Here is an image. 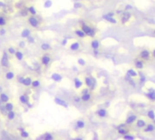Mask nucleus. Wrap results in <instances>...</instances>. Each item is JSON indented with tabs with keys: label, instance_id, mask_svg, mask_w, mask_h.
Segmentation results:
<instances>
[{
	"label": "nucleus",
	"instance_id": "f257e3e1",
	"mask_svg": "<svg viewBox=\"0 0 155 140\" xmlns=\"http://www.w3.org/2000/svg\"><path fill=\"white\" fill-rule=\"evenodd\" d=\"M1 63H2V66L3 67H7L8 66V58H7V55L6 53L3 55V58H2Z\"/></svg>",
	"mask_w": 155,
	"mask_h": 140
},
{
	"label": "nucleus",
	"instance_id": "f03ea898",
	"mask_svg": "<svg viewBox=\"0 0 155 140\" xmlns=\"http://www.w3.org/2000/svg\"><path fill=\"white\" fill-rule=\"evenodd\" d=\"M56 103L58 104V105H60V106H63V107H67V104L66 103V102L63 101V100L59 99V98H56Z\"/></svg>",
	"mask_w": 155,
	"mask_h": 140
},
{
	"label": "nucleus",
	"instance_id": "7ed1b4c3",
	"mask_svg": "<svg viewBox=\"0 0 155 140\" xmlns=\"http://www.w3.org/2000/svg\"><path fill=\"white\" fill-rule=\"evenodd\" d=\"M29 22L31 23V25H32L33 26H37V24H38L37 20H36L35 17H31L30 19H29Z\"/></svg>",
	"mask_w": 155,
	"mask_h": 140
},
{
	"label": "nucleus",
	"instance_id": "20e7f679",
	"mask_svg": "<svg viewBox=\"0 0 155 140\" xmlns=\"http://www.w3.org/2000/svg\"><path fill=\"white\" fill-rule=\"evenodd\" d=\"M104 19H106V20H108V21H110V22H112V23H116V21L113 19V17H111L110 16H104Z\"/></svg>",
	"mask_w": 155,
	"mask_h": 140
},
{
	"label": "nucleus",
	"instance_id": "39448f33",
	"mask_svg": "<svg viewBox=\"0 0 155 140\" xmlns=\"http://www.w3.org/2000/svg\"><path fill=\"white\" fill-rule=\"evenodd\" d=\"M52 78H53L54 80H56V81H60V80L62 79V77L59 76L58 74H54L53 76H52Z\"/></svg>",
	"mask_w": 155,
	"mask_h": 140
},
{
	"label": "nucleus",
	"instance_id": "423d86ee",
	"mask_svg": "<svg viewBox=\"0 0 155 140\" xmlns=\"http://www.w3.org/2000/svg\"><path fill=\"white\" fill-rule=\"evenodd\" d=\"M83 31H85V33H86V34H90V32L92 31V29H91L90 27L87 26H83Z\"/></svg>",
	"mask_w": 155,
	"mask_h": 140
},
{
	"label": "nucleus",
	"instance_id": "0eeeda50",
	"mask_svg": "<svg viewBox=\"0 0 155 140\" xmlns=\"http://www.w3.org/2000/svg\"><path fill=\"white\" fill-rule=\"evenodd\" d=\"M85 81H86V84H87L88 87H93L94 83H93V80H92V79L89 78V77H87V78L85 79Z\"/></svg>",
	"mask_w": 155,
	"mask_h": 140
},
{
	"label": "nucleus",
	"instance_id": "6e6552de",
	"mask_svg": "<svg viewBox=\"0 0 155 140\" xmlns=\"http://www.w3.org/2000/svg\"><path fill=\"white\" fill-rule=\"evenodd\" d=\"M135 119H136V117H135V116H131L128 119H127L126 122L128 123V124H131V123H132V122H133V121H134Z\"/></svg>",
	"mask_w": 155,
	"mask_h": 140
},
{
	"label": "nucleus",
	"instance_id": "1a4fd4ad",
	"mask_svg": "<svg viewBox=\"0 0 155 140\" xmlns=\"http://www.w3.org/2000/svg\"><path fill=\"white\" fill-rule=\"evenodd\" d=\"M141 55H142V58H147L148 57H149V52L148 51H142V53H141Z\"/></svg>",
	"mask_w": 155,
	"mask_h": 140
},
{
	"label": "nucleus",
	"instance_id": "9d476101",
	"mask_svg": "<svg viewBox=\"0 0 155 140\" xmlns=\"http://www.w3.org/2000/svg\"><path fill=\"white\" fill-rule=\"evenodd\" d=\"M75 87H80L82 86V82L78 79V78H75Z\"/></svg>",
	"mask_w": 155,
	"mask_h": 140
},
{
	"label": "nucleus",
	"instance_id": "9b49d317",
	"mask_svg": "<svg viewBox=\"0 0 155 140\" xmlns=\"http://www.w3.org/2000/svg\"><path fill=\"white\" fill-rule=\"evenodd\" d=\"M42 60H43V63H44V65H47V64L50 62V58H49V57H44Z\"/></svg>",
	"mask_w": 155,
	"mask_h": 140
},
{
	"label": "nucleus",
	"instance_id": "f8f14e48",
	"mask_svg": "<svg viewBox=\"0 0 155 140\" xmlns=\"http://www.w3.org/2000/svg\"><path fill=\"white\" fill-rule=\"evenodd\" d=\"M78 48H79V44L78 43H75V44H73L71 45V49L72 50H76Z\"/></svg>",
	"mask_w": 155,
	"mask_h": 140
},
{
	"label": "nucleus",
	"instance_id": "ddd939ff",
	"mask_svg": "<svg viewBox=\"0 0 155 140\" xmlns=\"http://www.w3.org/2000/svg\"><path fill=\"white\" fill-rule=\"evenodd\" d=\"M98 115L100 117H104L106 115V111L104 109H101V110H99L98 111Z\"/></svg>",
	"mask_w": 155,
	"mask_h": 140
},
{
	"label": "nucleus",
	"instance_id": "4468645a",
	"mask_svg": "<svg viewBox=\"0 0 155 140\" xmlns=\"http://www.w3.org/2000/svg\"><path fill=\"white\" fill-rule=\"evenodd\" d=\"M29 33H30V31H29L28 29H25V30L23 31V33H22V36H23V37L28 36H29Z\"/></svg>",
	"mask_w": 155,
	"mask_h": 140
},
{
	"label": "nucleus",
	"instance_id": "2eb2a0df",
	"mask_svg": "<svg viewBox=\"0 0 155 140\" xmlns=\"http://www.w3.org/2000/svg\"><path fill=\"white\" fill-rule=\"evenodd\" d=\"M129 16H130V15L128 14V13H125L124 15H123V22L124 23L125 21H127L129 19Z\"/></svg>",
	"mask_w": 155,
	"mask_h": 140
},
{
	"label": "nucleus",
	"instance_id": "dca6fc26",
	"mask_svg": "<svg viewBox=\"0 0 155 140\" xmlns=\"http://www.w3.org/2000/svg\"><path fill=\"white\" fill-rule=\"evenodd\" d=\"M23 84H25V86H29L30 84H31V79H30V78H25V79H24Z\"/></svg>",
	"mask_w": 155,
	"mask_h": 140
},
{
	"label": "nucleus",
	"instance_id": "f3484780",
	"mask_svg": "<svg viewBox=\"0 0 155 140\" xmlns=\"http://www.w3.org/2000/svg\"><path fill=\"white\" fill-rule=\"evenodd\" d=\"M1 101H3V102H7V101H8V97H7L6 95H5V94H2V95H1Z\"/></svg>",
	"mask_w": 155,
	"mask_h": 140
},
{
	"label": "nucleus",
	"instance_id": "a211bd4d",
	"mask_svg": "<svg viewBox=\"0 0 155 140\" xmlns=\"http://www.w3.org/2000/svg\"><path fill=\"white\" fill-rule=\"evenodd\" d=\"M128 75L130 77H135V76H137V74H136V72L135 71H133V70H129L128 71Z\"/></svg>",
	"mask_w": 155,
	"mask_h": 140
},
{
	"label": "nucleus",
	"instance_id": "6ab92c4d",
	"mask_svg": "<svg viewBox=\"0 0 155 140\" xmlns=\"http://www.w3.org/2000/svg\"><path fill=\"white\" fill-rule=\"evenodd\" d=\"M13 77H14V74L12 72H8L6 74V78L7 79H12Z\"/></svg>",
	"mask_w": 155,
	"mask_h": 140
},
{
	"label": "nucleus",
	"instance_id": "aec40b11",
	"mask_svg": "<svg viewBox=\"0 0 155 140\" xmlns=\"http://www.w3.org/2000/svg\"><path fill=\"white\" fill-rule=\"evenodd\" d=\"M92 46L94 48V49H96L98 46H99V43L95 40V41H93V43H92Z\"/></svg>",
	"mask_w": 155,
	"mask_h": 140
},
{
	"label": "nucleus",
	"instance_id": "412c9836",
	"mask_svg": "<svg viewBox=\"0 0 155 140\" xmlns=\"http://www.w3.org/2000/svg\"><path fill=\"white\" fill-rule=\"evenodd\" d=\"M20 100H21V102H23V103H27V97L25 96H21Z\"/></svg>",
	"mask_w": 155,
	"mask_h": 140
},
{
	"label": "nucleus",
	"instance_id": "4be33fe9",
	"mask_svg": "<svg viewBox=\"0 0 155 140\" xmlns=\"http://www.w3.org/2000/svg\"><path fill=\"white\" fill-rule=\"evenodd\" d=\"M77 126L80 127V128L84 127L85 126V123L83 122V121H78V122H77Z\"/></svg>",
	"mask_w": 155,
	"mask_h": 140
},
{
	"label": "nucleus",
	"instance_id": "5701e85b",
	"mask_svg": "<svg viewBox=\"0 0 155 140\" xmlns=\"http://www.w3.org/2000/svg\"><path fill=\"white\" fill-rule=\"evenodd\" d=\"M12 108H13V105H12V104H6V109L7 111L12 110Z\"/></svg>",
	"mask_w": 155,
	"mask_h": 140
},
{
	"label": "nucleus",
	"instance_id": "b1692460",
	"mask_svg": "<svg viewBox=\"0 0 155 140\" xmlns=\"http://www.w3.org/2000/svg\"><path fill=\"white\" fill-rule=\"evenodd\" d=\"M14 117H15V114L12 112V110H10V111H9V113H8V117H9V119H13Z\"/></svg>",
	"mask_w": 155,
	"mask_h": 140
},
{
	"label": "nucleus",
	"instance_id": "393cba45",
	"mask_svg": "<svg viewBox=\"0 0 155 140\" xmlns=\"http://www.w3.org/2000/svg\"><path fill=\"white\" fill-rule=\"evenodd\" d=\"M144 125H145V123H144V121H143V120H139V121H138V123H137V126H140V127L143 126Z\"/></svg>",
	"mask_w": 155,
	"mask_h": 140
},
{
	"label": "nucleus",
	"instance_id": "a878e982",
	"mask_svg": "<svg viewBox=\"0 0 155 140\" xmlns=\"http://www.w3.org/2000/svg\"><path fill=\"white\" fill-rule=\"evenodd\" d=\"M16 58L19 59V60H21V59L23 58V54H22L21 52H17V53H16Z\"/></svg>",
	"mask_w": 155,
	"mask_h": 140
},
{
	"label": "nucleus",
	"instance_id": "bb28decb",
	"mask_svg": "<svg viewBox=\"0 0 155 140\" xmlns=\"http://www.w3.org/2000/svg\"><path fill=\"white\" fill-rule=\"evenodd\" d=\"M90 99V95H88V94H85V95L83 96V100H85V101H87V100H89Z\"/></svg>",
	"mask_w": 155,
	"mask_h": 140
},
{
	"label": "nucleus",
	"instance_id": "cd10ccee",
	"mask_svg": "<svg viewBox=\"0 0 155 140\" xmlns=\"http://www.w3.org/2000/svg\"><path fill=\"white\" fill-rule=\"evenodd\" d=\"M76 34H77L79 36H81V37H83V36H85V32L81 31V30H77V31H76Z\"/></svg>",
	"mask_w": 155,
	"mask_h": 140
},
{
	"label": "nucleus",
	"instance_id": "c85d7f7f",
	"mask_svg": "<svg viewBox=\"0 0 155 140\" xmlns=\"http://www.w3.org/2000/svg\"><path fill=\"white\" fill-rule=\"evenodd\" d=\"M42 49H44V50L49 49V45H48L47 44H43V45H42Z\"/></svg>",
	"mask_w": 155,
	"mask_h": 140
},
{
	"label": "nucleus",
	"instance_id": "c756f323",
	"mask_svg": "<svg viewBox=\"0 0 155 140\" xmlns=\"http://www.w3.org/2000/svg\"><path fill=\"white\" fill-rule=\"evenodd\" d=\"M51 5H52V2L50 1V0H48V1H46V2L44 3V6L45 7H50Z\"/></svg>",
	"mask_w": 155,
	"mask_h": 140
},
{
	"label": "nucleus",
	"instance_id": "7c9ffc66",
	"mask_svg": "<svg viewBox=\"0 0 155 140\" xmlns=\"http://www.w3.org/2000/svg\"><path fill=\"white\" fill-rule=\"evenodd\" d=\"M148 97L151 98V99H155V95H154V93H153V91L151 93V94H148Z\"/></svg>",
	"mask_w": 155,
	"mask_h": 140
},
{
	"label": "nucleus",
	"instance_id": "2f4dec72",
	"mask_svg": "<svg viewBox=\"0 0 155 140\" xmlns=\"http://www.w3.org/2000/svg\"><path fill=\"white\" fill-rule=\"evenodd\" d=\"M136 68H142V62H137V63H136Z\"/></svg>",
	"mask_w": 155,
	"mask_h": 140
},
{
	"label": "nucleus",
	"instance_id": "473e14b6",
	"mask_svg": "<svg viewBox=\"0 0 155 140\" xmlns=\"http://www.w3.org/2000/svg\"><path fill=\"white\" fill-rule=\"evenodd\" d=\"M148 116H149L151 119H154V114H153V111H150V112H149V114H148Z\"/></svg>",
	"mask_w": 155,
	"mask_h": 140
},
{
	"label": "nucleus",
	"instance_id": "72a5a7b5",
	"mask_svg": "<svg viewBox=\"0 0 155 140\" xmlns=\"http://www.w3.org/2000/svg\"><path fill=\"white\" fill-rule=\"evenodd\" d=\"M33 86H34L35 87H38V86H39V82H38V81H34V82H33Z\"/></svg>",
	"mask_w": 155,
	"mask_h": 140
},
{
	"label": "nucleus",
	"instance_id": "f704fd0d",
	"mask_svg": "<svg viewBox=\"0 0 155 140\" xmlns=\"http://www.w3.org/2000/svg\"><path fill=\"white\" fill-rule=\"evenodd\" d=\"M152 130H153V126L150 125V126H148V128L146 129V131H152Z\"/></svg>",
	"mask_w": 155,
	"mask_h": 140
},
{
	"label": "nucleus",
	"instance_id": "c9c22d12",
	"mask_svg": "<svg viewBox=\"0 0 155 140\" xmlns=\"http://www.w3.org/2000/svg\"><path fill=\"white\" fill-rule=\"evenodd\" d=\"M45 139H46V140H51V139H53V136H51V135H49V134H47L46 136H45Z\"/></svg>",
	"mask_w": 155,
	"mask_h": 140
},
{
	"label": "nucleus",
	"instance_id": "e433bc0d",
	"mask_svg": "<svg viewBox=\"0 0 155 140\" xmlns=\"http://www.w3.org/2000/svg\"><path fill=\"white\" fill-rule=\"evenodd\" d=\"M29 11H30V12H31L32 14H34V15H35V14L36 13V12H35V8H34V7H30V8H29Z\"/></svg>",
	"mask_w": 155,
	"mask_h": 140
},
{
	"label": "nucleus",
	"instance_id": "4c0bfd02",
	"mask_svg": "<svg viewBox=\"0 0 155 140\" xmlns=\"http://www.w3.org/2000/svg\"><path fill=\"white\" fill-rule=\"evenodd\" d=\"M22 136H23V137H27V136H28V134H27L25 131H23V132H22Z\"/></svg>",
	"mask_w": 155,
	"mask_h": 140
},
{
	"label": "nucleus",
	"instance_id": "58836bf2",
	"mask_svg": "<svg viewBox=\"0 0 155 140\" xmlns=\"http://www.w3.org/2000/svg\"><path fill=\"white\" fill-rule=\"evenodd\" d=\"M119 133H121V134H125V133H126V131H125L124 129L119 128Z\"/></svg>",
	"mask_w": 155,
	"mask_h": 140
},
{
	"label": "nucleus",
	"instance_id": "ea45409f",
	"mask_svg": "<svg viewBox=\"0 0 155 140\" xmlns=\"http://www.w3.org/2000/svg\"><path fill=\"white\" fill-rule=\"evenodd\" d=\"M78 63H79L80 65H85V61H84L83 59H79V60H78Z\"/></svg>",
	"mask_w": 155,
	"mask_h": 140
},
{
	"label": "nucleus",
	"instance_id": "a19ab883",
	"mask_svg": "<svg viewBox=\"0 0 155 140\" xmlns=\"http://www.w3.org/2000/svg\"><path fill=\"white\" fill-rule=\"evenodd\" d=\"M4 24H5V20L2 17H0V25H4Z\"/></svg>",
	"mask_w": 155,
	"mask_h": 140
},
{
	"label": "nucleus",
	"instance_id": "79ce46f5",
	"mask_svg": "<svg viewBox=\"0 0 155 140\" xmlns=\"http://www.w3.org/2000/svg\"><path fill=\"white\" fill-rule=\"evenodd\" d=\"M124 138H125V139H133L134 137H133V136H125Z\"/></svg>",
	"mask_w": 155,
	"mask_h": 140
},
{
	"label": "nucleus",
	"instance_id": "37998d69",
	"mask_svg": "<svg viewBox=\"0 0 155 140\" xmlns=\"http://www.w3.org/2000/svg\"><path fill=\"white\" fill-rule=\"evenodd\" d=\"M81 6H82L81 4H78V3H75V8H78V7H81Z\"/></svg>",
	"mask_w": 155,
	"mask_h": 140
},
{
	"label": "nucleus",
	"instance_id": "c03bdc74",
	"mask_svg": "<svg viewBox=\"0 0 155 140\" xmlns=\"http://www.w3.org/2000/svg\"><path fill=\"white\" fill-rule=\"evenodd\" d=\"M9 52H10L11 54H14V53H15V50H14V48H9Z\"/></svg>",
	"mask_w": 155,
	"mask_h": 140
},
{
	"label": "nucleus",
	"instance_id": "a18cd8bd",
	"mask_svg": "<svg viewBox=\"0 0 155 140\" xmlns=\"http://www.w3.org/2000/svg\"><path fill=\"white\" fill-rule=\"evenodd\" d=\"M20 46H21V48H24V46H25V43H24V42H21V43H20Z\"/></svg>",
	"mask_w": 155,
	"mask_h": 140
},
{
	"label": "nucleus",
	"instance_id": "49530a36",
	"mask_svg": "<svg viewBox=\"0 0 155 140\" xmlns=\"http://www.w3.org/2000/svg\"><path fill=\"white\" fill-rule=\"evenodd\" d=\"M29 42H34V39L32 38V37H29Z\"/></svg>",
	"mask_w": 155,
	"mask_h": 140
},
{
	"label": "nucleus",
	"instance_id": "de8ad7c7",
	"mask_svg": "<svg viewBox=\"0 0 155 140\" xmlns=\"http://www.w3.org/2000/svg\"><path fill=\"white\" fill-rule=\"evenodd\" d=\"M1 34H2V35L5 34V30H1Z\"/></svg>",
	"mask_w": 155,
	"mask_h": 140
},
{
	"label": "nucleus",
	"instance_id": "09e8293b",
	"mask_svg": "<svg viewBox=\"0 0 155 140\" xmlns=\"http://www.w3.org/2000/svg\"><path fill=\"white\" fill-rule=\"evenodd\" d=\"M20 82L23 83V82H24V79H23V78H20Z\"/></svg>",
	"mask_w": 155,
	"mask_h": 140
},
{
	"label": "nucleus",
	"instance_id": "8fccbe9b",
	"mask_svg": "<svg viewBox=\"0 0 155 140\" xmlns=\"http://www.w3.org/2000/svg\"><path fill=\"white\" fill-rule=\"evenodd\" d=\"M66 40H63V45H66Z\"/></svg>",
	"mask_w": 155,
	"mask_h": 140
},
{
	"label": "nucleus",
	"instance_id": "3c124183",
	"mask_svg": "<svg viewBox=\"0 0 155 140\" xmlns=\"http://www.w3.org/2000/svg\"><path fill=\"white\" fill-rule=\"evenodd\" d=\"M0 91H1V87H0Z\"/></svg>",
	"mask_w": 155,
	"mask_h": 140
}]
</instances>
